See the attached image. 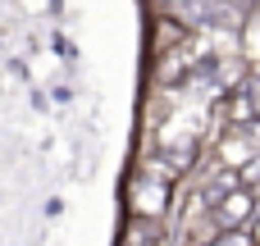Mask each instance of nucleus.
I'll list each match as a JSON object with an SVG mask.
<instances>
[{
    "mask_svg": "<svg viewBox=\"0 0 260 246\" xmlns=\"http://www.w3.org/2000/svg\"><path fill=\"white\" fill-rule=\"evenodd\" d=\"M210 219H215L219 233H238V228H247V224L256 219V196H251L247 187H233L229 196H219V201L210 205Z\"/></svg>",
    "mask_w": 260,
    "mask_h": 246,
    "instance_id": "nucleus-1",
    "label": "nucleus"
},
{
    "mask_svg": "<svg viewBox=\"0 0 260 246\" xmlns=\"http://www.w3.org/2000/svg\"><path fill=\"white\" fill-rule=\"evenodd\" d=\"M128 196H133V219H151V224H155V219L165 215V205H169V183H151V178L142 173Z\"/></svg>",
    "mask_w": 260,
    "mask_h": 246,
    "instance_id": "nucleus-2",
    "label": "nucleus"
},
{
    "mask_svg": "<svg viewBox=\"0 0 260 246\" xmlns=\"http://www.w3.org/2000/svg\"><path fill=\"white\" fill-rule=\"evenodd\" d=\"M219 169H229V173H238L251 155H260V146L251 142V128H224V142H219Z\"/></svg>",
    "mask_w": 260,
    "mask_h": 246,
    "instance_id": "nucleus-3",
    "label": "nucleus"
},
{
    "mask_svg": "<svg viewBox=\"0 0 260 246\" xmlns=\"http://www.w3.org/2000/svg\"><path fill=\"white\" fill-rule=\"evenodd\" d=\"M192 68V41L187 46H178V50H165V55H155V64H151V78L160 82V87H174L183 73Z\"/></svg>",
    "mask_w": 260,
    "mask_h": 246,
    "instance_id": "nucleus-4",
    "label": "nucleus"
},
{
    "mask_svg": "<svg viewBox=\"0 0 260 246\" xmlns=\"http://www.w3.org/2000/svg\"><path fill=\"white\" fill-rule=\"evenodd\" d=\"M192 37H187V27L178 23V18H169V14H160L155 18V37H151V55H165V50H178V46H187Z\"/></svg>",
    "mask_w": 260,
    "mask_h": 246,
    "instance_id": "nucleus-5",
    "label": "nucleus"
},
{
    "mask_svg": "<svg viewBox=\"0 0 260 246\" xmlns=\"http://www.w3.org/2000/svg\"><path fill=\"white\" fill-rule=\"evenodd\" d=\"M256 100H251V91L247 87H238L229 100H224V128H247V123H256Z\"/></svg>",
    "mask_w": 260,
    "mask_h": 246,
    "instance_id": "nucleus-6",
    "label": "nucleus"
},
{
    "mask_svg": "<svg viewBox=\"0 0 260 246\" xmlns=\"http://www.w3.org/2000/svg\"><path fill=\"white\" fill-rule=\"evenodd\" d=\"M210 246H256V242H251V233H247V228H238V233H219Z\"/></svg>",
    "mask_w": 260,
    "mask_h": 246,
    "instance_id": "nucleus-7",
    "label": "nucleus"
},
{
    "mask_svg": "<svg viewBox=\"0 0 260 246\" xmlns=\"http://www.w3.org/2000/svg\"><path fill=\"white\" fill-rule=\"evenodd\" d=\"M247 233H251V242L260 246V210H256V219H251V224H247Z\"/></svg>",
    "mask_w": 260,
    "mask_h": 246,
    "instance_id": "nucleus-8",
    "label": "nucleus"
}]
</instances>
